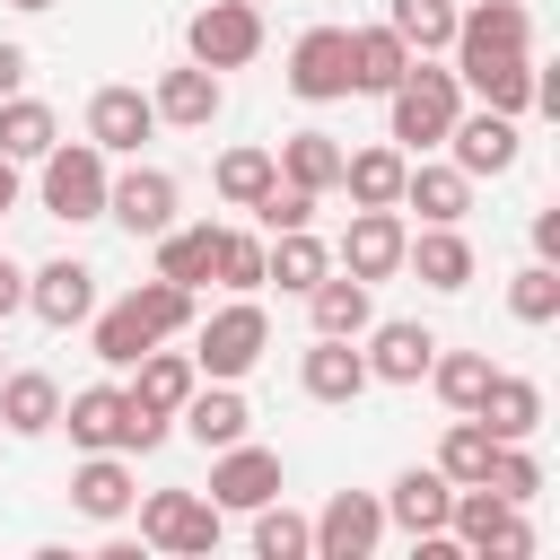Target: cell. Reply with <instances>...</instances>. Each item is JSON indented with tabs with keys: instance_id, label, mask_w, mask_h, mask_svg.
<instances>
[{
	"instance_id": "12",
	"label": "cell",
	"mask_w": 560,
	"mask_h": 560,
	"mask_svg": "<svg viewBox=\"0 0 560 560\" xmlns=\"http://www.w3.org/2000/svg\"><path fill=\"white\" fill-rule=\"evenodd\" d=\"M402 236H411L402 210H350V228H341V271L368 280V289L394 280V271H402Z\"/></svg>"
},
{
	"instance_id": "44",
	"label": "cell",
	"mask_w": 560,
	"mask_h": 560,
	"mask_svg": "<svg viewBox=\"0 0 560 560\" xmlns=\"http://www.w3.org/2000/svg\"><path fill=\"white\" fill-rule=\"evenodd\" d=\"M508 315H516V324H560V271H551V262H525V271L508 280Z\"/></svg>"
},
{
	"instance_id": "8",
	"label": "cell",
	"mask_w": 560,
	"mask_h": 560,
	"mask_svg": "<svg viewBox=\"0 0 560 560\" xmlns=\"http://www.w3.org/2000/svg\"><path fill=\"white\" fill-rule=\"evenodd\" d=\"M289 88H298L306 105L350 96V26H306V35L289 44Z\"/></svg>"
},
{
	"instance_id": "17",
	"label": "cell",
	"mask_w": 560,
	"mask_h": 560,
	"mask_svg": "<svg viewBox=\"0 0 560 560\" xmlns=\"http://www.w3.org/2000/svg\"><path fill=\"white\" fill-rule=\"evenodd\" d=\"M26 306H35V315H44L52 332H70V324H88V315H96V271L61 254V262L26 271Z\"/></svg>"
},
{
	"instance_id": "25",
	"label": "cell",
	"mask_w": 560,
	"mask_h": 560,
	"mask_svg": "<svg viewBox=\"0 0 560 560\" xmlns=\"http://www.w3.org/2000/svg\"><path fill=\"white\" fill-rule=\"evenodd\" d=\"M402 149L385 140V149H341V192L359 201V210H402Z\"/></svg>"
},
{
	"instance_id": "43",
	"label": "cell",
	"mask_w": 560,
	"mask_h": 560,
	"mask_svg": "<svg viewBox=\"0 0 560 560\" xmlns=\"http://www.w3.org/2000/svg\"><path fill=\"white\" fill-rule=\"evenodd\" d=\"M210 280H219V289H236V298H254V289H262V236L219 228V262H210Z\"/></svg>"
},
{
	"instance_id": "16",
	"label": "cell",
	"mask_w": 560,
	"mask_h": 560,
	"mask_svg": "<svg viewBox=\"0 0 560 560\" xmlns=\"http://www.w3.org/2000/svg\"><path fill=\"white\" fill-rule=\"evenodd\" d=\"M149 131H158L149 88H96V96H88V140H96L105 158H131Z\"/></svg>"
},
{
	"instance_id": "11",
	"label": "cell",
	"mask_w": 560,
	"mask_h": 560,
	"mask_svg": "<svg viewBox=\"0 0 560 560\" xmlns=\"http://www.w3.org/2000/svg\"><path fill=\"white\" fill-rule=\"evenodd\" d=\"M438 149H455L446 166H464L472 184H481V175H508V166H516V114H490V105H481V114H455Z\"/></svg>"
},
{
	"instance_id": "3",
	"label": "cell",
	"mask_w": 560,
	"mask_h": 560,
	"mask_svg": "<svg viewBox=\"0 0 560 560\" xmlns=\"http://www.w3.org/2000/svg\"><path fill=\"white\" fill-rule=\"evenodd\" d=\"M35 166H44V184H35V192H44V210H52V219H70V228L105 219V184H114V175H105V149H96V140H52Z\"/></svg>"
},
{
	"instance_id": "36",
	"label": "cell",
	"mask_w": 560,
	"mask_h": 560,
	"mask_svg": "<svg viewBox=\"0 0 560 560\" xmlns=\"http://www.w3.org/2000/svg\"><path fill=\"white\" fill-rule=\"evenodd\" d=\"M210 262H219V228H210V219H201V228H166V236H158V271H166V280L201 289V280H210Z\"/></svg>"
},
{
	"instance_id": "51",
	"label": "cell",
	"mask_w": 560,
	"mask_h": 560,
	"mask_svg": "<svg viewBox=\"0 0 560 560\" xmlns=\"http://www.w3.org/2000/svg\"><path fill=\"white\" fill-rule=\"evenodd\" d=\"M0 376H9V368H0Z\"/></svg>"
},
{
	"instance_id": "7",
	"label": "cell",
	"mask_w": 560,
	"mask_h": 560,
	"mask_svg": "<svg viewBox=\"0 0 560 560\" xmlns=\"http://www.w3.org/2000/svg\"><path fill=\"white\" fill-rule=\"evenodd\" d=\"M385 542V499L376 490H332L315 516V560H368Z\"/></svg>"
},
{
	"instance_id": "26",
	"label": "cell",
	"mask_w": 560,
	"mask_h": 560,
	"mask_svg": "<svg viewBox=\"0 0 560 560\" xmlns=\"http://www.w3.org/2000/svg\"><path fill=\"white\" fill-rule=\"evenodd\" d=\"M306 315H315V332H332V341H359V332L376 324V298H368V280H350V271H324V280L306 289Z\"/></svg>"
},
{
	"instance_id": "39",
	"label": "cell",
	"mask_w": 560,
	"mask_h": 560,
	"mask_svg": "<svg viewBox=\"0 0 560 560\" xmlns=\"http://www.w3.org/2000/svg\"><path fill=\"white\" fill-rule=\"evenodd\" d=\"M490 446H499V438H490V429H481L472 411H455V429L438 438V472H446V481L464 490V481H481V472H490Z\"/></svg>"
},
{
	"instance_id": "24",
	"label": "cell",
	"mask_w": 560,
	"mask_h": 560,
	"mask_svg": "<svg viewBox=\"0 0 560 560\" xmlns=\"http://www.w3.org/2000/svg\"><path fill=\"white\" fill-rule=\"evenodd\" d=\"M472 420H481L490 438H534V429H542V385H534V376H508V368H490V385H481Z\"/></svg>"
},
{
	"instance_id": "34",
	"label": "cell",
	"mask_w": 560,
	"mask_h": 560,
	"mask_svg": "<svg viewBox=\"0 0 560 560\" xmlns=\"http://www.w3.org/2000/svg\"><path fill=\"white\" fill-rule=\"evenodd\" d=\"M88 324H96V332H88V350H96L105 368H131L140 350H158V324H149L131 298H114V306H105V315H88Z\"/></svg>"
},
{
	"instance_id": "6",
	"label": "cell",
	"mask_w": 560,
	"mask_h": 560,
	"mask_svg": "<svg viewBox=\"0 0 560 560\" xmlns=\"http://www.w3.org/2000/svg\"><path fill=\"white\" fill-rule=\"evenodd\" d=\"M262 350H271V315H262L254 298H228V306H219V315L201 324V341H192V368H201V376H228V385H236V376H245V368H254Z\"/></svg>"
},
{
	"instance_id": "45",
	"label": "cell",
	"mask_w": 560,
	"mask_h": 560,
	"mask_svg": "<svg viewBox=\"0 0 560 560\" xmlns=\"http://www.w3.org/2000/svg\"><path fill=\"white\" fill-rule=\"evenodd\" d=\"M254 219H262L271 236H280V228H306V219H315V192H298V184H280V175H271V192L254 201Z\"/></svg>"
},
{
	"instance_id": "4",
	"label": "cell",
	"mask_w": 560,
	"mask_h": 560,
	"mask_svg": "<svg viewBox=\"0 0 560 560\" xmlns=\"http://www.w3.org/2000/svg\"><path fill=\"white\" fill-rule=\"evenodd\" d=\"M140 542H158V551H175V560L219 551V499H210V490H149V499H140Z\"/></svg>"
},
{
	"instance_id": "32",
	"label": "cell",
	"mask_w": 560,
	"mask_h": 560,
	"mask_svg": "<svg viewBox=\"0 0 560 560\" xmlns=\"http://www.w3.org/2000/svg\"><path fill=\"white\" fill-rule=\"evenodd\" d=\"M402 262H411L429 289H472V245H464V228H420V236H402Z\"/></svg>"
},
{
	"instance_id": "5",
	"label": "cell",
	"mask_w": 560,
	"mask_h": 560,
	"mask_svg": "<svg viewBox=\"0 0 560 560\" xmlns=\"http://www.w3.org/2000/svg\"><path fill=\"white\" fill-rule=\"evenodd\" d=\"M184 52H192L201 70H245V61L262 52V9H254V0H201V9L184 18Z\"/></svg>"
},
{
	"instance_id": "31",
	"label": "cell",
	"mask_w": 560,
	"mask_h": 560,
	"mask_svg": "<svg viewBox=\"0 0 560 560\" xmlns=\"http://www.w3.org/2000/svg\"><path fill=\"white\" fill-rule=\"evenodd\" d=\"M420 52L394 35V26H350V88H368V96H385L402 70H411Z\"/></svg>"
},
{
	"instance_id": "33",
	"label": "cell",
	"mask_w": 560,
	"mask_h": 560,
	"mask_svg": "<svg viewBox=\"0 0 560 560\" xmlns=\"http://www.w3.org/2000/svg\"><path fill=\"white\" fill-rule=\"evenodd\" d=\"M324 271H332V254H324L315 228H280V236L262 245V280H280V289H298V298H306Z\"/></svg>"
},
{
	"instance_id": "41",
	"label": "cell",
	"mask_w": 560,
	"mask_h": 560,
	"mask_svg": "<svg viewBox=\"0 0 560 560\" xmlns=\"http://www.w3.org/2000/svg\"><path fill=\"white\" fill-rule=\"evenodd\" d=\"M481 481H490L499 499H516V508H534V499H542V464L525 455V438H499V446H490V472H481Z\"/></svg>"
},
{
	"instance_id": "13",
	"label": "cell",
	"mask_w": 560,
	"mask_h": 560,
	"mask_svg": "<svg viewBox=\"0 0 560 560\" xmlns=\"http://www.w3.org/2000/svg\"><path fill=\"white\" fill-rule=\"evenodd\" d=\"M368 385H420L429 376V359H438V332L429 324H411V315H394V324H368Z\"/></svg>"
},
{
	"instance_id": "20",
	"label": "cell",
	"mask_w": 560,
	"mask_h": 560,
	"mask_svg": "<svg viewBox=\"0 0 560 560\" xmlns=\"http://www.w3.org/2000/svg\"><path fill=\"white\" fill-rule=\"evenodd\" d=\"M402 210H420V228H464V210H472V175H464V166H429V158H411V166H402Z\"/></svg>"
},
{
	"instance_id": "47",
	"label": "cell",
	"mask_w": 560,
	"mask_h": 560,
	"mask_svg": "<svg viewBox=\"0 0 560 560\" xmlns=\"http://www.w3.org/2000/svg\"><path fill=\"white\" fill-rule=\"evenodd\" d=\"M18 88H26V44L0 35V96H18Z\"/></svg>"
},
{
	"instance_id": "50",
	"label": "cell",
	"mask_w": 560,
	"mask_h": 560,
	"mask_svg": "<svg viewBox=\"0 0 560 560\" xmlns=\"http://www.w3.org/2000/svg\"><path fill=\"white\" fill-rule=\"evenodd\" d=\"M9 9H26V18H44V9H52V0H9Z\"/></svg>"
},
{
	"instance_id": "22",
	"label": "cell",
	"mask_w": 560,
	"mask_h": 560,
	"mask_svg": "<svg viewBox=\"0 0 560 560\" xmlns=\"http://www.w3.org/2000/svg\"><path fill=\"white\" fill-rule=\"evenodd\" d=\"M490 114H525L534 96H542V70H534V52H490V61H464L455 70Z\"/></svg>"
},
{
	"instance_id": "21",
	"label": "cell",
	"mask_w": 560,
	"mask_h": 560,
	"mask_svg": "<svg viewBox=\"0 0 560 560\" xmlns=\"http://www.w3.org/2000/svg\"><path fill=\"white\" fill-rule=\"evenodd\" d=\"M446 508H455V481L438 464H411L385 490V525H402V534H446Z\"/></svg>"
},
{
	"instance_id": "29",
	"label": "cell",
	"mask_w": 560,
	"mask_h": 560,
	"mask_svg": "<svg viewBox=\"0 0 560 560\" xmlns=\"http://www.w3.org/2000/svg\"><path fill=\"white\" fill-rule=\"evenodd\" d=\"M52 420H61V385L44 368H9L0 376V429L9 438H44Z\"/></svg>"
},
{
	"instance_id": "28",
	"label": "cell",
	"mask_w": 560,
	"mask_h": 560,
	"mask_svg": "<svg viewBox=\"0 0 560 560\" xmlns=\"http://www.w3.org/2000/svg\"><path fill=\"white\" fill-rule=\"evenodd\" d=\"M131 499H140V490H131V464H122L114 446H105V455H88V464L70 472V508H79V516H96V525L131 516Z\"/></svg>"
},
{
	"instance_id": "1",
	"label": "cell",
	"mask_w": 560,
	"mask_h": 560,
	"mask_svg": "<svg viewBox=\"0 0 560 560\" xmlns=\"http://www.w3.org/2000/svg\"><path fill=\"white\" fill-rule=\"evenodd\" d=\"M464 114V79L455 70H438L429 52L385 88V140L402 149V158H420V149H438L446 140V122Z\"/></svg>"
},
{
	"instance_id": "15",
	"label": "cell",
	"mask_w": 560,
	"mask_h": 560,
	"mask_svg": "<svg viewBox=\"0 0 560 560\" xmlns=\"http://www.w3.org/2000/svg\"><path fill=\"white\" fill-rule=\"evenodd\" d=\"M210 499H219V508H262V499H280V455L254 446V438L219 446V455H210Z\"/></svg>"
},
{
	"instance_id": "35",
	"label": "cell",
	"mask_w": 560,
	"mask_h": 560,
	"mask_svg": "<svg viewBox=\"0 0 560 560\" xmlns=\"http://www.w3.org/2000/svg\"><path fill=\"white\" fill-rule=\"evenodd\" d=\"M52 140H61L52 105H35V96H0V158H9V166H35Z\"/></svg>"
},
{
	"instance_id": "38",
	"label": "cell",
	"mask_w": 560,
	"mask_h": 560,
	"mask_svg": "<svg viewBox=\"0 0 560 560\" xmlns=\"http://www.w3.org/2000/svg\"><path fill=\"white\" fill-rule=\"evenodd\" d=\"M385 26L411 52H446L455 44V0H385Z\"/></svg>"
},
{
	"instance_id": "14",
	"label": "cell",
	"mask_w": 560,
	"mask_h": 560,
	"mask_svg": "<svg viewBox=\"0 0 560 560\" xmlns=\"http://www.w3.org/2000/svg\"><path fill=\"white\" fill-rule=\"evenodd\" d=\"M105 219H122L131 236H166L175 228V175L166 166H131L105 184Z\"/></svg>"
},
{
	"instance_id": "18",
	"label": "cell",
	"mask_w": 560,
	"mask_h": 560,
	"mask_svg": "<svg viewBox=\"0 0 560 560\" xmlns=\"http://www.w3.org/2000/svg\"><path fill=\"white\" fill-rule=\"evenodd\" d=\"M175 420H184V438H192L201 455H219V446H236V438L254 429V411H245V394H236L228 376H210V385H192Z\"/></svg>"
},
{
	"instance_id": "40",
	"label": "cell",
	"mask_w": 560,
	"mask_h": 560,
	"mask_svg": "<svg viewBox=\"0 0 560 560\" xmlns=\"http://www.w3.org/2000/svg\"><path fill=\"white\" fill-rule=\"evenodd\" d=\"M271 175H280L271 149H228V158H219V201H228V210H254V201L271 192Z\"/></svg>"
},
{
	"instance_id": "27",
	"label": "cell",
	"mask_w": 560,
	"mask_h": 560,
	"mask_svg": "<svg viewBox=\"0 0 560 560\" xmlns=\"http://www.w3.org/2000/svg\"><path fill=\"white\" fill-rule=\"evenodd\" d=\"M131 368H140V385H122V394H131L140 411H158V420H175V411H184V394L201 385V368H192V350H140Z\"/></svg>"
},
{
	"instance_id": "23",
	"label": "cell",
	"mask_w": 560,
	"mask_h": 560,
	"mask_svg": "<svg viewBox=\"0 0 560 560\" xmlns=\"http://www.w3.org/2000/svg\"><path fill=\"white\" fill-rule=\"evenodd\" d=\"M298 385H306L315 402H359V394H368V359H359V341L315 332V341H306V359H298Z\"/></svg>"
},
{
	"instance_id": "48",
	"label": "cell",
	"mask_w": 560,
	"mask_h": 560,
	"mask_svg": "<svg viewBox=\"0 0 560 560\" xmlns=\"http://www.w3.org/2000/svg\"><path fill=\"white\" fill-rule=\"evenodd\" d=\"M18 306H26V271H18V262H9V254H0V324H9V315H18Z\"/></svg>"
},
{
	"instance_id": "19",
	"label": "cell",
	"mask_w": 560,
	"mask_h": 560,
	"mask_svg": "<svg viewBox=\"0 0 560 560\" xmlns=\"http://www.w3.org/2000/svg\"><path fill=\"white\" fill-rule=\"evenodd\" d=\"M149 105H158V122H175V131H210L219 105H228V88H219V70L184 61V70H166V79L149 88Z\"/></svg>"
},
{
	"instance_id": "37",
	"label": "cell",
	"mask_w": 560,
	"mask_h": 560,
	"mask_svg": "<svg viewBox=\"0 0 560 560\" xmlns=\"http://www.w3.org/2000/svg\"><path fill=\"white\" fill-rule=\"evenodd\" d=\"M429 385H438V402H446V411H472V402H481V385H490V350H446V341H438Z\"/></svg>"
},
{
	"instance_id": "49",
	"label": "cell",
	"mask_w": 560,
	"mask_h": 560,
	"mask_svg": "<svg viewBox=\"0 0 560 560\" xmlns=\"http://www.w3.org/2000/svg\"><path fill=\"white\" fill-rule=\"evenodd\" d=\"M9 210H18V166L0 158V219H9Z\"/></svg>"
},
{
	"instance_id": "42",
	"label": "cell",
	"mask_w": 560,
	"mask_h": 560,
	"mask_svg": "<svg viewBox=\"0 0 560 560\" xmlns=\"http://www.w3.org/2000/svg\"><path fill=\"white\" fill-rule=\"evenodd\" d=\"M254 551H262V560H306V551H315V525L289 516L280 499H262V508H254Z\"/></svg>"
},
{
	"instance_id": "30",
	"label": "cell",
	"mask_w": 560,
	"mask_h": 560,
	"mask_svg": "<svg viewBox=\"0 0 560 560\" xmlns=\"http://www.w3.org/2000/svg\"><path fill=\"white\" fill-rule=\"evenodd\" d=\"M271 166H280V184H298V192H315V201L341 192V140H332V131H289Z\"/></svg>"
},
{
	"instance_id": "46",
	"label": "cell",
	"mask_w": 560,
	"mask_h": 560,
	"mask_svg": "<svg viewBox=\"0 0 560 560\" xmlns=\"http://www.w3.org/2000/svg\"><path fill=\"white\" fill-rule=\"evenodd\" d=\"M534 262H560V210H534Z\"/></svg>"
},
{
	"instance_id": "10",
	"label": "cell",
	"mask_w": 560,
	"mask_h": 560,
	"mask_svg": "<svg viewBox=\"0 0 560 560\" xmlns=\"http://www.w3.org/2000/svg\"><path fill=\"white\" fill-rule=\"evenodd\" d=\"M455 70L464 61H490V52H534V26H525V0H472L455 9Z\"/></svg>"
},
{
	"instance_id": "9",
	"label": "cell",
	"mask_w": 560,
	"mask_h": 560,
	"mask_svg": "<svg viewBox=\"0 0 560 560\" xmlns=\"http://www.w3.org/2000/svg\"><path fill=\"white\" fill-rule=\"evenodd\" d=\"M52 429H70V446H88V455H105V446L131 455V394L122 385H79Z\"/></svg>"
},
{
	"instance_id": "2",
	"label": "cell",
	"mask_w": 560,
	"mask_h": 560,
	"mask_svg": "<svg viewBox=\"0 0 560 560\" xmlns=\"http://www.w3.org/2000/svg\"><path fill=\"white\" fill-rule=\"evenodd\" d=\"M446 534H455L472 560H525V551H534V525H525V508H516V499H499L490 481H464V490H455V508H446Z\"/></svg>"
}]
</instances>
